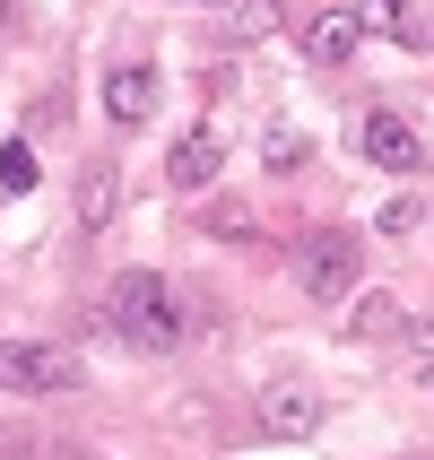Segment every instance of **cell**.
Here are the masks:
<instances>
[{
  "label": "cell",
  "instance_id": "6",
  "mask_svg": "<svg viewBox=\"0 0 434 460\" xmlns=\"http://www.w3.org/2000/svg\"><path fill=\"white\" fill-rule=\"evenodd\" d=\"M252 417H261V435L296 443V435H313V426H322V391H313V383H270V391L252 400Z\"/></svg>",
  "mask_w": 434,
  "mask_h": 460
},
{
  "label": "cell",
  "instance_id": "1",
  "mask_svg": "<svg viewBox=\"0 0 434 460\" xmlns=\"http://www.w3.org/2000/svg\"><path fill=\"white\" fill-rule=\"evenodd\" d=\"M104 313H113V339L148 348V357H165V348L191 339V305H182V287L156 279V270H122L113 296H104Z\"/></svg>",
  "mask_w": 434,
  "mask_h": 460
},
{
  "label": "cell",
  "instance_id": "7",
  "mask_svg": "<svg viewBox=\"0 0 434 460\" xmlns=\"http://www.w3.org/2000/svg\"><path fill=\"white\" fill-rule=\"evenodd\" d=\"M148 113H156V70L148 61H113V70H104V122L139 130Z\"/></svg>",
  "mask_w": 434,
  "mask_h": 460
},
{
  "label": "cell",
  "instance_id": "2",
  "mask_svg": "<svg viewBox=\"0 0 434 460\" xmlns=\"http://www.w3.org/2000/svg\"><path fill=\"white\" fill-rule=\"evenodd\" d=\"M0 391L44 400V391H87V365L61 339H0Z\"/></svg>",
  "mask_w": 434,
  "mask_h": 460
},
{
  "label": "cell",
  "instance_id": "16",
  "mask_svg": "<svg viewBox=\"0 0 434 460\" xmlns=\"http://www.w3.org/2000/svg\"><path fill=\"white\" fill-rule=\"evenodd\" d=\"M191 9H217V0H191Z\"/></svg>",
  "mask_w": 434,
  "mask_h": 460
},
{
  "label": "cell",
  "instance_id": "4",
  "mask_svg": "<svg viewBox=\"0 0 434 460\" xmlns=\"http://www.w3.org/2000/svg\"><path fill=\"white\" fill-rule=\"evenodd\" d=\"M357 148L374 156L383 174H426V139H417V130H409V113H391V104H365Z\"/></svg>",
  "mask_w": 434,
  "mask_h": 460
},
{
  "label": "cell",
  "instance_id": "15",
  "mask_svg": "<svg viewBox=\"0 0 434 460\" xmlns=\"http://www.w3.org/2000/svg\"><path fill=\"white\" fill-rule=\"evenodd\" d=\"M374 226H383V234H409L417 226V200H383V208H374Z\"/></svg>",
  "mask_w": 434,
  "mask_h": 460
},
{
  "label": "cell",
  "instance_id": "14",
  "mask_svg": "<svg viewBox=\"0 0 434 460\" xmlns=\"http://www.w3.org/2000/svg\"><path fill=\"white\" fill-rule=\"evenodd\" d=\"M0 182H9V191H26V182H35V156H26V148H0Z\"/></svg>",
  "mask_w": 434,
  "mask_h": 460
},
{
  "label": "cell",
  "instance_id": "13",
  "mask_svg": "<svg viewBox=\"0 0 434 460\" xmlns=\"http://www.w3.org/2000/svg\"><path fill=\"white\" fill-rule=\"evenodd\" d=\"M357 26H409V0H348Z\"/></svg>",
  "mask_w": 434,
  "mask_h": 460
},
{
  "label": "cell",
  "instance_id": "11",
  "mask_svg": "<svg viewBox=\"0 0 434 460\" xmlns=\"http://www.w3.org/2000/svg\"><path fill=\"white\" fill-rule=\"evenodd\" d=\"M226 26H235V35H252V44H261V35L279 26V0H235V9H226Z\"/></svg>",
  "mask_w": 434,
  "mask_h": 460
},
{
  "label": "cell",
  "instance_id": "3",
  "mask_svg": "<svg viewBox=\"0 0 434 460\" xmlns=\"http://www.w3.org/2000/svg\"><path fill=\"white\" fill-rule=\"evenodd\" d=\"M357 270H365V252H357V234H348V226H322V234L296 243V287H305L313 305L357 296Z\"/></svg>",
  "mask_w": 434,
  "mask_h": 460
},
{
  "label": "cell",
  "instance_id": "5",
  "mask_svg": "<svg viewBox=\"0 0 434 460\" xmlns=\"http://www.w3.org/2000/svg\"><path fill=\"white\" fill-rule=\"evenodd\" d=\"M226 174V130H182L174 148H165V182H174V191H208V182Z\"/></svg>",
  "mask_w": 434,
  "mask_h": 460
},
{
  "label": "cell",
  "instance_id": "9",
  "mask_svg": "<svg viewBox=\"0 0 434 460\" xmlns=\"http://www.w3.org/2000/svg\"><path fill=\"white\" fill-rule=\"evenodd\" d=\"M113 208H122V174H113V165L96 156V165L78 174V226H87V234H104V226H113Z\"/></svg>",
  "mask_w": 434,
  "mask_h": 460
},
{
  "label": "cell",
  "instance_id": "12",
  "mask_svg": "<svg viewBox=\"0 0 434 460\" xmlns=\"http://www.w3.org/2000/svg\"><path fill=\"white\" fill-rule=\"evenodd\" d=\"M261 156H270V174H296V165H305V130H287V122H279Z\"/></svg>",
  "mask_w": 434,
  "mask_h": 460
},
{
  "label": "cell",
  "instance_id": "8",
  "mask_svg": "<svg viewBox=\"0 0 434 460\" xmlns=\"http://www.w3.org/2000/svg\"><path fill=\"white\" fill-rule=\"evenodd\" d=\"M357 35H365L357 9H322V18L305 26V61H313V70H339V61L357 52Z\"/></svg>",
  "mask_w": 434,
  "mask_h": 460
},
{
  "label": "cell",
  "instance_id": "10",
  "mask_svg": "<svg viewBox=\"0 0 434 460\" xmlns=\"http://www.w3.org/2000/svg\"><path fill=\"white\" fill-rule=\"evenodd\" d=\"M409 305L400 296H357V339H409Z\"/></svg>",
  "mask_w": 434,
  "mask_h": 460
}]
</instances>
